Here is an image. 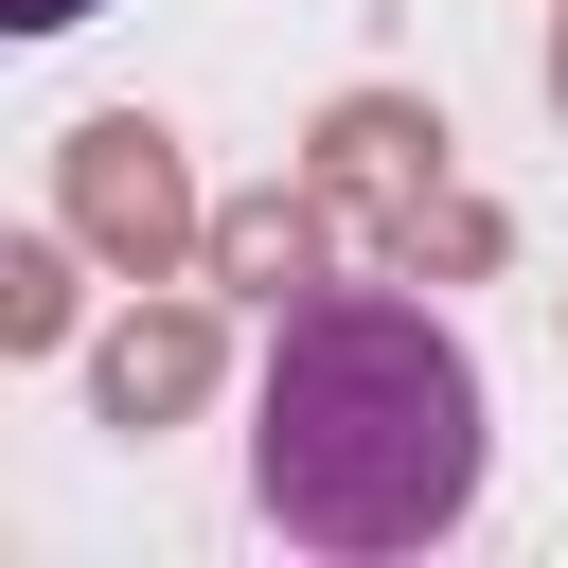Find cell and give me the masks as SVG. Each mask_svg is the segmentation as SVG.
Here are the masks:
<instances>
[{
	"label": "cell",
	"instance_id": "6da1fadb",
	"mask_svg": "<svg viewBox=\"0 0 568 568\" xmlns=\"http://www.w3.org/2000/svg\"><path fill=\"white\" fill-rule=\"evenodd\" d=\"M479 462H497V408H479V355L426 302H390V284L284 302L266 390H248V497H266L284 550H337V568L444 550L479 515Z\"/></svg>",
	"mask_w": 568,
	"mask_h": 568
},
{
	"label": "cell",
	"instance_id": "7a4b0ae2",
	"mask_svg": "<svg viewBox=\"0 0 568 568\" xmlns=\"http://www.w3.org/2000/svg\"><path fill=\"white\" fill-rule=\"evenodd\" d=\"M0 18H18V36H71V18H106V0H0Z\"/></svg>",
	"mask_w": 568,
	"mask_h": 568
}]
</instances>
